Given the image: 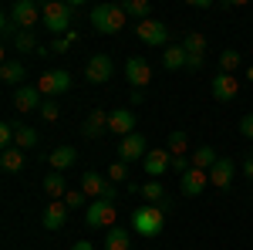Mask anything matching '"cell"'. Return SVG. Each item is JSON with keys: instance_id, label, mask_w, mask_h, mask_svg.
Segmentation results:
<instances>
[{"instance_id": "5bb4252c", "label": "cell", "mask_w": 253, "mask_h": 250, "mask_svg": "<svg viewBox=\"0 0 253 250\" xmlns=\"http://www.w3.org/2000/svg\"><path fill=\"white\" fill-rule=\"evenodd\" d=\"M210 92H213L216 101H233L236 95H240V81H236V75H219L210 81Z\"/></svg>"}, {"instance_id": "7bdbcfd3", "label": "cell", "mask_w": 253, "mask_h": 250, "mask_svg": "<svg viewBox=\"0 0 253 250\" xmlns=\"http://www.w3.org/2000/svg\"><path fill=\"white\" fill-rule=\"evenodd\" d=\"M159 210H162V213H169V210H172V196H166V200L159 203Z\"/></svg>"}, {"instance_id": "6da1fadb", "label": "cell", "mask_w": 253, "mask_h": 250, "mask_svg": "<svg viewBox=\"0 0 253 250\" xmlns=\"http://www.w3.org/2000/svg\"><path fill=\"white\" fill-rule=\"evenodd\" d=\"M41 20H44V27H47V34H68V31H75L71 24H75V7L71 3H64V0H47L44 7H41Z\"/></svg>"}, {"instance_id": "d590c367", "label": "cell", "mask_w": 253, "mask_h": 250, "mask_svg": "<svg viewBox=\"0 0 253 250\" xmlns=\"http://www.w3.org/2000/svg\"><path fill=\"white\" fill-rule=\"evenodd\" d=\"M108 179H112V183L128 179V162H122V159H118V162H112V166H108Z\"/></svg>"}, {"instance_id": "7c38bea8", "label": "cell", "mask_w": 253, "mask_h": 250, "mask_svg": "<svg viewBox=\"0 0 253 250\" xmlns=\"http://www.w3.org/2000/svg\"><path fill=\"white\" fill-rule=\"evenodd\" d=\"M125 81H128L132 88H145V85L152 81V64L145 58H128L125 61Z\"/></svg>"}, {"instance_id": "9c48e42d", "label": "cell", "mask_w": 253, "mask_h": 250, "mask_svg": "<svg viewBox=\"0 0 253 250\" xmlns=\"http://www.w3.org/2000/svg\"><path fill=\"white\" fill-rule=\"evenodd\" d=\"M145 155H149L145 135L132 132V135H125V139L118 142V159H122V162H138V159H145Z\"/></svg>"}, {"instance_id": "603a6c76", "label": "cell", "mask_w": 253, "mask_h": 250, "mask_svg": "<svg viewBox=\"0 0 253 250\" xmlns=\"http://www.w3.org/2000/svg\"><path fill=\"white\" fill-rule=\"evenodd\" d=\"M182 51H186L189 58H203V54L210 51V41L203 38L199 31H189V34H182Z\"/></svg>"}, {"instance_id": "52a82bcc", "label": "cell", "mask_w": 253, "mask_h": 250, "mask_svg": "<svg viewBox=\"0 0 253 250\" xmlns=\"http://www.w3.org/2000/svg\"><path fill=\"white\" fill-rule=\"evenodd\" d=\"M10 17H14V24H17L20 31H34V24L41 20V7L34 0H14Z\"/></svg>"}, {"instance_id": "44dd1931", "label": "cell", "mask_w": 253, "mask_h": 250, "mask_svg": "<svg viewBox=\"0 0 253 250\" xmlns=\"http://www.w3.org/2000/svg\"><path fill=\"white\" fill-rule=\"evenodd\" d=\"M189 64V54L182 51V44H166V51H162V68L166 71H179V68H186Z\"/></svg>"}, {"instance_id": "ac0fdd59", "label": "cell", "mask_w": 253, "mask_h": 250, "mask_svg": "<svg viewBox=\"0 0 253 250\" xmlns=\"http://www.w3.org/2000/svg\"><path fill=\"white\" fill-rule=\"evenodd\" d=\"M108 118H112V112H105V108H91V115L84 118V125H81V135H84V139H98V135L108 129Z\"/></svg>"}, {"instance_id": "30bf717a", "label": "cell", "mask_w": 253, "mask_h": 250, "mask_svg": "<svg viewBox=\"0 0 253 250\" xmlns=\"http://www.w3.org/2000/svg\"><path fill=\"white\" fill-rule=\"evenodd\" d=\"M138 41H145V44H152V48H166V41H169V27L162 24V20H142L135 27Z\"/></svg>"}, {"instance_id": "836d02e7", "label": "cell", "mask_w": 253, "mask_h": 250, "mask_svg": "<svg viewBox=\"0 0 253 250\" xmlns=\"http://www.w3.org/2000/svg\"><path fill=\"white\" fill-rule=\"evenodd\" d=\"M64 206L68 210H81V206H88V196H84V190H68V196H64Z\"/></svg>"}, {"instance_id": "d6986e66", "label": "cell", "mask_w": 253, "mask_h": 250, "mask_svg": "<svg viewBox=\"0 0 253 250\" xmlns=\"http://www.w3.org/2000/svg\"><path fill=\"white\" fill-rule=\"evenodd\" d=\"M47 162H51V169H54V173H61V169H71V166L78 162V149H75V146H58L54 152L47 155Z\"/></svg>"}, {"instance_id": "83f0119b", "label": "cell", "mask_w": 253, "mask_h": 250, "mask_svg": "<svg viewBox=\"0 0 253 250\" xmlns=\"http://www.w3.org/2000/svg\"><path fill=\"white\" fill-rule=\"evenodd\" d=\"M44 193H47L51 200H64V196H68V183H64V176H61V173H47V176H44Z\"/></svg>"}, {"instance_id": "9a60e30c", "label": "cell", "mask_w": 253, "mask_h": 250, "mask_svg": "<svg viewBox=\"0 0 253 250\" xmlns=\"http://www.w3.org/2000/svg\"><path fill=\"white\" fill-rule=\"evenodd\" d=\"M233 176H236V162L233 159H219L210 169V186L216 190H233Z\"/></svg>"}, {"instance_id": "7a4b0ae2", "label": "cell", "mask_w": 253, "mask_h": 250, "mask_svg": "<svg viewBox=\"0 0 253 250\" xmlns=\"http://www.w3.org/2000/svg\"><path fill=\"white\" fill-rule=\"evenodd\" d=\"M125 10H122V3H98L91 7V27H95L98 34H118L122 27H125Z\"/></svg>"}, {"instance_id": "4dcf8cb0", "label": "cell", "mask_w": 253, "mask_h": 250, "mask_svg": "<svg viewBox=\"0 0 253 250\" xmlns=\"http://www.w3.org/2000/svg\"><path fill=\"white\" fill-rule=\"evenodd\" d=\"M166 149H169V155H186V149H189V135L186 132H169V142H166Z\"/></svg>"}, {"instance_id": "8d00e7d4", "label": "cell", "mask_w": 253, "mask_h": 250, "mask_svg": "<svg viewBox=\"0 0 253 250\" xmlns=\"http://www.w3.org/2000/svg\"><path fill=\"white\" fill-rule=\"evenodd\" d=\"M240 135L243 139H253V112H247V115L240 118Z\"/></svg>"}, {"instance_id": "d6a6232c", "label": "cell", "mask_w": 253, "mask_h": 250, "mask_svg": "<svg viewBox=\"0 0 253 250\" xmlns=\"http://www.w3.org/2000/svg\"><path fill=\"white\" fill-rule=\"evenodd\" d=\"M142 196H145V200H149L152 206H159V203L166 200V186H162L159 179H149V183L142 186Z\"/></svg>"}, {"instance_id": "cb8c5ba5", "label": "cell", "mask_w": 253, "mask_h": 250, "mask_svg": "<svg viewBox=\"0 0 253 250\" xmlns=\"http://www.w3.org/2000/svg\"><path fill=\"white\" fill-rule=\"evenodd\" d=\"M0 78H3V85H24V78H27V68H24V61H3V68H0Z\"/></svg>"}, {"instance_id": "e0dca14e", "label": "cell", "mask_w": 253, "mask_h": 250, "mask_svg": "<svg viewBox=\"0 0 253 250\" xmlns=\"http://www.w3.org/2000/svg\"><path fill=\"white\" fill-rule=\"evenodd\" d=\"M108 129H112L115 135H122V139L132 135L135 132V112H132V108H115L112 118H108Z\"/></svg>"}, {"instance_id": "7402d4cb", "label": "cell", "mask_w": 253, "mask_h": 250, "mask_svg": "<svg viewBox=\"0 0 253 250\" xmlns=\"http://www.w3.org/2000/svg\"><path fill=\"white\" fill-rule=\"evenodd\" d=\"M101 247H105V250H132V237H128L125 227H112V230L105 233Z\"/></svg>"}, {"instance_id": "74e56055", "label": "cell", "mask_w": 253, "mask_h": 250, "mask_svg": "<svg viewBox=\"0 0 253 250\" xmlns=\"http://www.w3.org/2000/svg\"><path fill=\"white\" fill-rule=\"evenodd\" d=\"M68 48H71V41H68V38H54V41H51V48H47V51H51V54H64Z\"/></svg>"}, {"instance_id": "d4e9b609", "label": "cell", "mask_w": 253, "mask_h": 250, "mask_svg": "<svg viewBox=\"0 0 253 250\" xmlns=\"http://www.w3.org/2000/svg\"><path fill=\"white\" fill-rule=\"evenodd\" d=\"M0 166H3V173H24V166H27V159H24V149H7V152L0 155Z\"/></svg>"}, {"instance_id": "e575fe53", "label": "cell", "mask_w": 253, "mask_h": 250, "mask_svg": "<svg viewBox=\"0 0 253 250\" xmlns=\"http://www.w3.org/2000/svg\"><path fill=\"white\" fill-rule=\"evenodd\" d=\"M38 115L44 118V122H58V118H61V105L54 101V98H47V101L41 105V112H38Z\"/></svg>"}, {"instance_id": "60d3db41", "label": "cell", "mask_w": 253, "mask_h": 250, "mask_svg": "<svg viewBox=\"0 0 253 250\" xmlns=\"http://www.w3.org/2000/svg\"><path fill=\"white\" fill-rule=\"evenodd\" d=\"M71 250H95V244H91V240H75Z\"/></svg>"}, {"instance_id": "484cf974", "label": "cell", "mask_w": 253, "mask_h": 250, "mask_svg": "<svg viewBox=\"0 0 253 250\" xmlns=\"http://www.w3.org/2000/svg\"><path fill=\"white\" fill-rule=\"evenodd\" d=\"M189 159H193V166H196V169H203V173H210L216 162H219V155H216L213 146H199V149H196V152L189 155Z\"/></svg>"}, {"instance_id": "2e32d148", "label": "cell", "mask_w": 253, "mask_h": 250, "mask_svg": "<svg viewBox=\"0 0 253 250\" xmlns=\"http://www.w3.org/2000/svg\"><path fill=\"white\" fill-rule=\"evenodd\" d=\"M14 105H17L20 112H41V88L38 85H20L17 92H14Z\"/></svg>"}, {"instance_id": "3957f363", "label": "cell", "mask_w": 253, "mask_h": 250, "mask_svg": "<svg viewBox=\"0 0 253 250\" xmlns=\"http://www.w3.org/2000/svg\"><path fill=\"white\" fill-rule=\"evenodd\" d=\"M162 227H166V213L159 210V206H152V203H145V206H138L132 213V230L138 237H159Z\"/></svg>"}, {"instance_id": "f1b7e54d", "label": "cell", "mask_w": 253, "mask_h": 250, "mask_svg": "<svg viewBox=\"0 0 253 250\" xmlns=\"http://www.w3.org/2000/svg\"><path fill=\"white\" fill-rule=\"evenodd\" d=\"M14 146H17V149H34V146H38V129H31V125H20V122H17Z\"/></svg>"}, {"instance_id": "f546056e", "label": "cell", "mask_w": 253, "mask_h": 250, "mask_svg": "<svg viewBox=\"0 0 253 250\" xmlns=\"http://www.w3.org/2000/svg\"><path fill=\"white\" fill-rule=\"evenodd\" d=\"M14 48H17V54H34V51H41V48H38V38H34V31H17Z\"/></svg>"}, {"instance_id": "ab89813d", "label": "cell", "mask_w": 253, "mask_h": 250, "mask_svg": "<svg viewBox=\"0 0 253 250\" xmlns=\"http://www.w3.org/2000/svg\"><path fill=\"white\" fill-rule=\"evenodd\" d=\"M145 101V92L142 88H132V95H128V105H142Z\"/></svg>"}, {"instance_id": "b9f144b4", "label": "cell", "mask_w": 253, "mask_h": 250, "mask_svg": "<svg viewBox=\"0 0 253 250\" xmlns=\"http://www.w3.org/2000/svg\"><path fill=\"white\" fill-rule=\"evenodd\" d=\"M243 176H247V179H253V152L247 155V162H243Z\"/></svg>"}, {"instance_id": "4316f807", "label": "cell", "mask_w": 253, "mask_h": 250, "mask_svg": "<svg viewBox=\"0 0 253 250\" xmlns=\"http://www.w3.org/2000/svg\"><path fill=\"white\" fill-rule=\"evenodd\" d=\"M122 10H125V17H135L142 24V20H149V14H152V3L149 0H122Z\"/></svg>"}, {"instance_id": "4fadbf2b", "label": "cell", "mask_w": 253, "mask_h": 250, "mask_svg": "<svg viewBox=\"0 0 253 250\" xmlns=\"http://www.w3.org/2000/svg\"><path fill=\"white\" fill-rule=\"evenodd\" d=\"M206 186H210V173H203V169H196V166H189L186 173L179 176V190H182V196H199Z\"/></svg>"}, {"instance_id": "8992f818", "label": "cell", "mask_w": 253, "mask_h": 250, "mask_svg": "<svg viewBox=\"0 0 253 250\" xmlns=\"http://www.w3.org/2000/svg\"><path fill=\"white\" fill-rule=\"evenodd\" d=\"M38 88H41V95H47V98H54V95H64L68 88H71V75L64 71V68H54V71H44L38 81Z\"/></svg>"}, {"instance_id": "277c9868", "label": "cell", "mask_w": 253, "mask_h": 250, "mask_svg": "<svg viewBox=\"0 0 253 250\" xmlns=\"http://www.w3.org/2000/svg\"><path fill=\"white\" fill-rule=\"evenodd\" d=\"M84 223L91 227V230H101V227H115V200H95V203H88V216H84Z\"/></svg>"}, {"instance_id": "5b68a950", "label": "cell", "mask_w": 253, "mask_h": 250, "mask_svg": "<svg viewBox=\"0 0 253 250\" xmlns=\"http://www.w3.org/2000/svg\"><path fill=\"white\" fill-rule=\"evenodd\" d=\"M81 190H84V196H95V200H115V183L112 179H105L101 173H95V169H88V173L81 176Z\"/></svg>"}, {"instance_id": "8fae6325", "label": "cell", "mask_w": 253, "mask_h": 250, "mask_svg": "<svg viewBox=\"0 0 253 250\" xmlns=\"http://www.w3.org/2000/svg\"><path fill=\"white\" fill-rule=\"evenodd\" d=\"M142 169L149 173V179L166 176L169 169H172V155H169V149H149V155L142 159Z\"/></svg>"}, {"instance_id": "1f68e13d", "label": "cell", "mask_w": 253, "mask_h": 250, "mask_svg": "<svg viewBox=\"0 0 253 250\" xmlns=\"http://www.w3.org/2000/svg\"><path fill=\"white\" fill-rule=\"evenodd\" d=\"M240 61H243V54L233 51V48H226V51L219 54V71H223V75H233L236 68H240Z\"/></svg>"}, {"instance_id": "ba28073f", "label": "cell", "mask_w": 253, "mask_h": 250, "mask_svg": "<svg viewBox=\"0 0 253 250\" xmlns=\"http://www.w3.org/2000/svg\"><path fill=\"white\" fill-rule=\"evenodd\" d=\"M112 71H115V64L108 54H95V58L84 64V81L88 85H105V81H112Z\"/></svg>"}, {"instance_id": "ee69618b", "label": "cell", "mask_w": 253, "mask_h": 250, "mask_svg": "<svg viewBox=\"0 0 253 250\" xmlns=\"http://www.w3.org/2000/svg\"><path fill=\"white\" fill-rule=\"evenodd\" d=\"M247 78H250V81H253V64H250V68H247Z\"/></svg>"}, {"instance_id": "f35d334b", "label": "cell", "mask_w": 253, "mask_h": 250, "mask_svg": "<svg viewBox=\"0 0 253 250\" xmlns=\"http://www.w3.org/2000/svg\"><path fill=\"white\" fill-rule=\"evenodd\" d=\"M189 166H193V159H186V155H175V159H172V173H179V176L186 173Z\"/></svg>"}, {"instance_id": "ffe728a7", "label": "cell", "mask_w": 253, "mask_h": 250, "mask_svg": "<svg viewBox=\"0 0 253 250\" xmlns=\"http://www.w3.org/2000/svg\"><path fill=\"white\" fill-rule=\"evenodd\" d=\"M64 223H68V206H64V200L47 203V210H44V230H61Z\"/></svg>"}]
</instances>
